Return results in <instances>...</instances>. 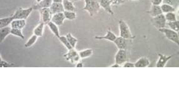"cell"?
<instances>
[{
  "label": "cell",
  "mask_w": 179,
  "mask_h": 112,
  "mask_svg": "<svg viewBox=\"0 0 179 112\" xmlns=\"http://www.w3.org/2000/svg\"><path fill=\"white\" fill-rule=\"evenodd\" d=\"M38 36L35 35V34H33V35L28 40V41L25 43V45H24L25 48H29L32 46L34 45V44L36 43L37 40H38Z\"/></svg>",
  "instance_id": "cell-27"
},
{
  "label": "cell",
  "mask_w": 179,
  "mask_h": 112,
  "mask_svg": "<svg viewBox=\"0 0 179 112\" xmlns=\"http://www.w3.org/2000/svg\"><path fill=\"white\" fill-rule=\"evenodd\" d=\"M159 32H162L164 34V35L166 36V38L168 40H171V41L176 43L177 45H179V39H178V33L177 32H175L170 28H159Z\"/></svg>",
  "instance_id": "cell-4"
},
{
  "label": "cell",
  "mask_w": 179,
  "mask_h": 112,
  "mask_svg": "<svg viewBox=\"0 0 179 112\" xmlns=\"http://www.w3.org/2000/svg\"><path fill=\"white\" fill-rule=\"evenodd\" d=\"M39 11H40V22L44 23L45 24L47 25V23L52 20V13L51 10L49 8H45L40 9Z\"/></svg>",
  "instance_id": "cell-8"
},
{
  "label": "cell",
  "mask_w": 179,
  "mask_h": 112,
  "mask_svg": "<svg viewBox=\"0 0 179 112\" xmlns=\"http://www.w3.org/2000/svg\"><path fill=\"white\" fill-rule=\"evenodd\" d=\"M128 59V54L126 49H119L115 55V63L122 65Z\"/></svg>",
  "instance_id": "cell-6"
},
{
  "label": "cell",
  "mask_w": 179,
  "mask_h": 112,
  "mask_svg": "<svg viewBox=\"0 0 179 112\" xmlns=\"http://www.w3.org/2000/svg\"><path fill=\"white\" fill-rule=\"evenodd\" d=\"M161 11H162L163 13H166L170 12H176V8H174L172 5H167V4L162 3V5H161Z\"/></svg>",
  "instance_id": "cell-24"
},
{
  "label": "cell",
  "mask_w": 179,
  "mask_h": 112,
  "mask_svg": "<svg viewBox=\"0 0 179 112\" xmlns=\"http://www.w3.org/2000/svg\"><path fill=\"white\" fill-rule=\"evenodd\" d=\"M58 39H59V40L61 42L62 44H63V45L65 46L68 50H70L72 49H73V48L72 47V46L70 45V43H69V41L67 40L66 36H60V38H58Z\"/></svg>",
  "instance_id": "cell-30"
},
{
  "label": "cell",
  "mask_w": 179,
  "mask_h": 112,
  "mask_svg": "<svg viewBox=\"0 0 179 112\" xmlns=\"http://www.w3.org/2000/svg\"><path fill=\"white\" fill-rule=\"evenodd\" d=\"M94 38L95 39H97V40H110V41H111V42H114V40H116V36L115 34H114L111 32V29H110V28H109L105 35L96 36Z\"/></svg>",
  "instance_id": "cell-13"
},
{
  "label": "cell",
  "mask_w": 179,
  "mask_h": 112,
  "mask_svg": "<svg viewBox=\"0 0 179 112\" xmlns=\"http://www.w3.org/2000/svg\"><path fill=\"white\" fill-rule=\"evenodd\" d=\"M47 26L49 28V29L51 30V32H52V34H54L56 38H60V32H59V28H58V26L56 24H54V23H52V21L49 22L47 23Z\"/></svg>",
  "instance_id": "cell-20"
},
{
  "label": "cell",
  "mask_w": 179,
  "mask_h": 112,
  "mask_svg": "<svg viewBox=\"0 0 179 112\" xmlns=\"http://www.w3.org/2000/svg\"><path fill=\"white\" fill-rule=\"evenodd\" d=\"M53 2L52 0H43L40 3H37V5H34V10H40L41 8H50Z\"/></svg>",
  "instance_id": "cell-16"
},
{
  "label": "cell",
  "mask_w": 179,
  "mask_h": 112,
  "mask_svg": "<svg viewBox=\"0 0 179 112\" xmlns=\"http://www.w3.org/2000/svg\"><path fill=\"white\" fill-rule=\"evenodd\" d=\"M119 28H120V36L122 38H125V39H131L133 40L135 38V36H133L131 34V30L125 21L123 20H120L119 21Z\"/></svg>",
  "instance_id": "cell-2"
},
{
  "label": "cell",
  "mask_w": 179,
  "mask_h": 112,
  "mask_svg": "<svg viewBox=\"0 0 179 112\" xmlns=\"http://www.w3.org/2000/svg\"><path fill=\"white\" fill-rule=\"evenodd\" d=\"M33 10H34V8L33 7L26 9L22 8H19L18 9H17L12 16L14 20H27Z\"/></svg>",
  "instance_id": "cell-3"
},
{
  "label": "cell",
  "mask_w": 179,
  "mask_h": 112,
  "mask_svg": "<svg viewBox=\"0 0 179 112\" xmlns=\"http://www.w3.org/2000/svg\"><path fill=\"white\" fill-rule=\"evenodd\" d=\"M162 3L172 5V6L176 8L179 5V0H163Z\"/></svg>",
  "instance_id": "cell-33"
},
{
  "label": "cell",
  "mask_w": 179,
  "mask_h": 112,
  "mask_svg": "<svg viewBox=\"0 0 179 112\" xmlns=\"http://www.w3.org/2000/svg\"><path fill=\"white\" fill-rule=\"evenodd\" d=\"M165 18H166V22H173V21L178 20H177V16L175 12H170L165 13Z\"/></svg>",
  "instance_id": "cell-29"
},
{
  "label": "cell",
  "mask_w": 179,
  "mask_h": 112,
  "mask_svg": "<svg viewBox=\"0 0 179 112\" xmlns=\"http://www.w3.org/2000/svg\"><path fill=\"white\" fill-rule=\"evenodd\" d=\"M110 3H111V5L117 6V5H120L125 3V0H110Z\"/></svg>",
  "instance_id": "cell-34"
},
{
  "label": "cell",
  "mask_w": 179,
  "mask_h": 112,
  "mask_svg": "<svg viewBox=\"0 0 179 112\" xmlns=\"http://www.w3.org/2000/svg\"><path fill=\"white\" fill-rule=\"evenodd\" d=\"M26 26V20H13L11 24V27L13 28L22 29Z\"/></svg>",
  "instance_id": "cell-17"
},
{
  "label": "cell",
  "mask_w": 179,
  "mask_h": 112,
  "mask_svg": "<svg viewBox=\"0 0 179 112\" xmlns=\"http://www.w3.org/2000/svg\"><path fill=\"white\" fill-rule=\"evenodd\" d=\"M151 3L153 5H161L163 3V0H151Z\"/></svg>",
  "instance_id": "cell-36"
},
{
  "label": "cell",
  "mask_w": 179,
  "mask_h": 112,
  "mask_svg": "<svg viewBox=\"0 0 179 112\" xmlns=\"http://www.w3.org/2000/svg\"><path fill=\"white\" fill-rule=\"evenodd\" d=\"M100 7L102 8L106 12L110 13V15L114 16V12H113L111 8V3L110 0H98Z\"/></svg>",
  "instance_id": "cell-12"
},
{
  "label": "cell",
  "mask_w": 179,
  "mask_h": 112,
  "mask_svg": "<svg viewBox=\"0 0 179 112\" xmlns=\"http://www.w3.org/2000/svg\"><path fill=\"white\" fill-rule=\"evenodd\" d=\"M147 13H149L152 17H156L157 15H160L161 13H163L160 5H151L150 10L147 11Z\"/></svg>",
  "instance_id": "cell-19"
},
{
  "label": "cell",
  "mask_w": 179,
  "mask_h": 112,
  "mask_svg": "<svg viewBox=\"0 0 179 112\" xmlns=\"http://www.w3.org/2000/svg\"><path fill=\"white\" fill-rule=\"evenodd\" d=\"M132 42L131 39H125V38H122V37H116V40H114V43L116 44V47L119 49H127L129 44Z\"/></svg>",
  "instance_id": "cell-9"
},
{
  "label": "cell",
  "mask_w": 179,
  "mask_h": 112,
  "mask_svg": "<svg viewBox=\"0 0 179 112\" xmlns=\"http://www.w3.org/2000/svg\"><path fill=\"white\" fill-rule=\"evenodd\" d=\"M76 67H84V64H83V63L82 62H77L76 64V66H75Z\"/></svg>",
  "instance_id": "cell-38"
},
{
  "label": "cell",
  "mask_w": 179,
  "mask_h": 112,
  "mask_svg": "<svg viewBox=\"0 0 179 112\" xmlns=\"http://www.w3.org/2000/svg\"><path fill=\"white\" fill-rule=\"evenodd\" d=\"M52 2L56 3H63V0H52Z\"/></svg>",
  "instance_id": "cell-39"
},
{
  "label": "cell",
  "mask_w": 179,
  "mask_h": 112,
  "mask_svg": "<svg viewBox=\"0 0 179 112\" xmlns=\"http://www.w3.org/2000/svg\"><path fill=\"white\" fill-rule=\"evenodd\" d=\"M120 67V64H113L110 66V67Z\"/></svg>",
  "instance_id": "cell-40"
},
{
  "label": "cell",
  "mask_w": 179,
  "mask_h": 112,
  "mask_svg": "<svg viewBox=\"0 0 179 112\" xmlns=\"http://www.w3.org/2000/svg\"><path fill=\"white\" fill-rule=\"evenodd\" d=\"M50 10L52 11V15L55 14V13L64 12V5L62 3H52V5L50 6Z\"/></svg>",
  "instance_id": "cell-14"
},
{
  "label": "cell",
  "mask_w": 179,
  "mask_h": 112,
  "mask_svg": "<svg viewBox=\"0 0 179 112\" xmlns=\"http://www.w3.org/2000/svg\"><path fill=\"white\" fill-rule=\"evenodd\" d=\"M166 25L170 27V29H172L175 32H178V21L176 20L173 22H166Z\"/></svg>",
  "instance_id": "cell-32"
},
{
  "label": "cell",
  "mask_w": 179,
  "mask_h": 112,
  "mask_svg": "<svg viewBox=\"0 0 179 112\" xmlns=\"http://www.w3.org/2000/svg\"><path fill=\"white\" fill-rule=\"evenodd\" d=\"M128 1H140V0H128Z\"/></svg>",
  "instance_id": "cell-42"
},
{
  "label": "cell",
  "mask_w": 179,
  "mask_h": 112,
  "mask_svg": "<svg viewBox=\"0 0 179 112\" xmlns=\"http://www.w3.org/2000/svg\"><path fill=\"white\" fill-rule=\"evenodd\" d=\"M13 66V64H11L7 62V61H4V60H1V67H11Z\"/></svg>",
  "instance_id": "cell-35"
},
{
  "label": "cell",
  "mask_w": 179,
  "mask_h": 112,
  "mask_svg": "<svg viewBox=\"0 0 179 112\" xmlns=\"http://www.w3.org/2000/svg\"><path fill=\"white\" fill-rule=\"evenodd\" d=\"M45 25L46 24L43 22H40V23H39L38 26L34 29V34H35V35L38 36V37H42L43 34Z\"/></svg>",
  "instance_id": "cell-23"
},
{
  "label": "cell",
  "mask_w": 179,
  "mask_h": 112,
  "mask_svg": "<svg viewBox=\"0 0 179 112\" xmlns=\"http://www.w3.org/2000/svg\"><path fill=\"white\" fill-rule=\"evenodd\" d=\"M64 5V11H74L75 12L76 11V8L74 5L73 2L70 1V0H63V3H62Z\"/></svg>",
  "instance_id": "cell-18"
},
{
  "label": "cell",
  "mask_w": 179,
  "mask_h": 112,
  "mask_svg": "<svg viewBox=\"0 0 179 112\" xmlns=\"http://www.w3.org/2000/svg\"><path fill=\"white\" fill-rule=\"evenodd\" d=\"M76 1H79V0H73V2H76Z\"/></svg>",
  "instance_id": "cell-43"
},
{
  "label": "cell",
  "mask_w": 179,
  "mask_h": 112,
  "mask_svg": "<svg viewBox=\"0 0 179 112\" xmlns=\"http://www.w3.org/2000/svg\"><path fill=\"white\" fill-rule=\"evenodd\" d=\"M85 6L82 8V11L88 12L90 17H94L100 10L101 7L98 0H84Z\"/></svg>",
  "instance_id": "cell-1"
},
{
  "label": "cell",
  "mask_w": 179,
  "mask_h": 112,
  "mask_svg": "<svg viewBox=\"0 0 179 112\" xmlns=\"http://www.w3.org/2000/svg\"><path fill=\"white\" fill-rule=\"evenodd\" d=\"M64 16H65V18L69 20H75L77 17L76 13L74 12V11H64Z\"/></svg>",
  "instance_id": "cell-28"
},
{
  "label": "cell",
  "mask_w": 179,
  "mask_h": 112,
  "mask_svg": "<svg viewBox=\"0 0 179 112\" xmlns=\"http://www.w3.org/2000/svg\"><path fill=\"white\" fill-rule=\"evenodd\" d=\"M35 1H36L37 3H40V2H42L43 0H35Z\"/></svg>",
  "instance_id": "cell-41"
},
{
  "label": "cell",
  "mask_w": 179,
  "mask_h": 112,
  "mask_svg": "<svg viewBox=\"0 0 179 112\" xmlns=\"http://www.w3.org/2000/svg\"><path fill=\"white\" fill-rule=\"evenodd\" d=\"M13 20H14V19H13V16L2 18L1 20H0V28L8 26L9 25L11 24V23H12Z\"/></svg>",
  "instance_id": "cell-22"
},
{
  "label": "cell",
  "mask_w": 179,
  "mask_h": 112,
  "mask_svg": "<svg viewBox=\"0 0 179 112\" xmlns=\"http://www.w3.org/2000/svg\"><path fill=\"white\" fill-rule=\"evenodd\" d=\"M122 67H134V64L126 61V62L123 64V66H122Z\"/></svg>",
  "instance_id": "cell-37"
},
{
  "label": "cell",
  "mask_w": 179,
  "mask_h": 112,
  "mask_svg": "<svg viewBox=\"0 0 179 112\" xmlns=\"http://www.w3.org/2000/svg\"><path fill=\"white\" fill-rule=\"evenodd\" d=\"M64 57L67 61H69L72 64H75L79 62L80 61L81 58L79 56V54L77 51H75L74 49H72L70 50H68V53L65 55H64Z\"/></svg>",
  "instance_id": "cell-7"
},
{
  "label": "cell",
  "mask_w": 179,
  "mask_h": 112,
  "mask_svg": "<svg viewBox=\"0 0 179 112\" xmlns=\"http://www.w3.org/2000/svg\"><path fill=\"white\" fill-rule=\"evenodd\" d=\"M150 64V61L146 57H141L134 63V67H148Z\"/></svg>",
  "instance_id": "cell-15"
},
{
  "label": "cell",
  "mask_w": 179,
  "mask_h": 112,
  "mask_svg": "<svg viewBox=\"0 0 179 112\" xmlns=\"http://www.w3.org/2000/svg\"><path fill=\"white\" fill-rule=\"evenodd\" d=\"M65 19L66 18L65 16H64V12H61L52 15L51 21L52 23H54V24L57 25V26H61V25L64 24Z\"/></svg>",
  "instance_id": "cell-11"
},
{
  "label": "cell",
  "mask_w": 179,
  "mask_h": 112,
  "mask_svg": "<svg viewBox=\"0 0 179 112\" xmlns=\"http://www.w3.org/2000/svg\"><path fill=\"white\" fill-rule=\"evenodd\" d=\"M11 28H12L10 26L4 27V28H0V38H1V42H3L4 40L6 38V37L8 35V34H11Z\"/></svg>",
  "instance_id": "cell-21"
},
{
  "label": "cell",
  "mask_w": 179,
  "mask_h": 112,
  "mask_svg": "<svg viewBox=\"0 0 179 112\" xmlns=\"http://www.w3.org/2000/svg\"><path fill=\"white\" fill-rule=\"evenodd\" d=\"M11 34H12V35H14V36H17L18 37V38H21L22 40H24L25 37L23 35V32H22V29H19V28H11Z\"/></svg>",
  "instance_id": "cell-31"
},
{
  "label": "cell",
  "mask_w": 179,
  "mask_h": 112,
  "mask_svg": "<svg viewBox=\"0 0 179 112\" xmlns=\"http://www.w3.org/2000/svg\"><path fill=\"white\" fill-rule=\"evenodd\" d=\"M176 55L177 54H175L173 55H164L163 54H158L159 59L156 63V67H164L169 60H170Z\"/></svg>",
  "instance_id": "cell-10"
},
{
  "label": "cell",
  "mask_w": 179,
  "mask_h": 112,
  "mask_svg": "<svg viewBox=\"0 0 179 112\" xmlns=\"http://www.w3.org/2000/svg\"><path fill=\"white\" fill-rule=\"evenodd\" d=\"M151 23L157 29L159 28H165L166 26V20L163 13L160 15H157L156 17H154L151 20Z\"/></svg>",
  "instance_id": "cell-5"
},
{
  "label": "cell",
  "mask_w": 179,
  "mask_h": 112,
  "mask_svg": "<svg viewBox=\"0 0 179 112\" xmlns=\"http://www.w3.org/2000/svg\"><path fill=\"white\" fill-rule=\"evenodd\" d=\"M93 51L92 49H84V50H82V51H80L79 53V56H80V58L81 59L89 58L90 56H91L93 55Z\"/></svg>",
  "instance_id": "cell-26"
},
{
  "label": "cell",
  "mask_w": 179,
  "mask_h": 112,
  "mask_svg": "<svg viewBox=\"0 0 179 112\" xmlns=\"http://www.w3.org/2000/svg\"><path fill=\"white\" fill-rule=\"evenodd\" d=\"M65 36L66 38H67L68 41H69V43H70L72 47H73V49H75V46H76V43H78L77 38H75L71 33H67Z\"/></svg>",
  "instance_id": "cell-25"
}]
</instances>
